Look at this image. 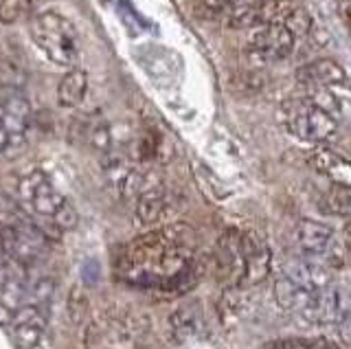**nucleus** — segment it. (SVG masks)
<instances>
[{
  "mask_svg": "<svg viewBox=\"0 0 351 349\" xmlns=\"http://www.w3.org/2000/svg\"><path fill=\"white\" fill-rule=\"evenodd\" d=\"M206 264L195 257V235L186 224H169L138 235L121 248L119 277L132 286L158 292H186L204 275Z\"/></svg>",
  "mask_w": 351,
  "mask_h": 349,
  "instance_id": "obj_1",
  "label": "nucleus"
},
{
  "mask_svg": "<svg viewBox=\"0 0 351 349\" xmlns=\"http://www.w3.org/2000/svg\"><path fill=\"white\" fill-rule=\"evenodd\" d=\"M147 336V314L130 308H108L88 321L84 349H141Z\"/></svg>",
  "mask_w": 351,
  "mask_h": 349,
  "instance_id": "obj_2",
  "label": "nucleus"
},
{
  "mask_svg": "<svg viewBox=\"0 0 351 349\" xmlns=\"http://www.w3.org/2000/svg\"><path fill=\"white\" fill-rule=\"evenodd\" d=\"M31 38L55 67H73L80 58V40L71 20L58 12H44L33 18Z\"/></svg>",
  "mask_w": 351,
  "mask_h": 349,
  "instance_id": "obj_3",
  "label": "nucleus"
},
{
  "mask_svg": "<svg viewBox=\"0 0 351 349\" xmlns=\"http://www.w3.org/2000/svg\"><path fill=\"white\" fill-rule=\"evenodd\" d=\"M281 119L285 130L305 143H321L336 134L338 119L321 110L310 99H292L283 104Z\"/></svg>",
  "mask_w": 351,
  "mask_h": 349,
  "instance_id": "obj_4",
  "label": "nucleus"
},
{
  "mask_svg": "<svg viewBox=\"0 0 351 349\" xmlns=\"http://www.w3.org/2000/svg\"><path fill=\"white\" fill-rule=\"evenodd\" d=\"M0 250L9 257L18 259L20 264L29 266L47 255L49 237L31 217H25L22 222L9 226L0 233Z\"/></svg>",
  "mask_w": 351,
  "mask_h": 349,
  "instance_id": "obj_5",
  "label": "nucleus"
},
{
  "mask_svg": "<svg viewBox=\"0 0 351 349\" xmlns=\"http://www.w3.org/2000/svg\"><path fill=\"white\" fill-rule=\"evenodd\" d=\"M349 310H351V294L343 288L327 283V286L318 288L310 294L301 314L310 323L338 325Z\"/></svg>",
  "mask_w": 351,
  "mask_h": 349,
  "instance_id": "obj_6",
  "label": "nucleus"
},
{
  "mask_svg": "<svg viewBox=\"0 0 351 349\" xmlns=\"http://www.w3.org/2000/svg\"><path fill=\"white\" fill-rule=\"evenodd\" d=\"M294 36L283 25H259L250 34V58L259 64L283 62L294 51Z\"/></svg>",
  "mask_w": 351,
  "mask_h": 349,
  "instance_id": "obj_7",
  "label": "nucleus"
},
{
  "mask_svg": "<svg viewBox=\"0 0 351 349\" xmlns=\"http://www.w3.org/2000/svg\"><path fill=\"white\" fill-rule=\"evenodd\" d=\"M213 268L219 281L226 283V288L230 286H241L244 279V248H241V233L237 228H228L219 235L213 253Z\"/></svg>",
  "mask_w": 351,
  "mask_h": 349,
  "instance_id": "obj_8",
  "label": "nucleus"
},
{
  "mask_svg": "<svg viewBox=\"0 0 351 349\" xmlns=\"http://www.w3.org/2000/svg\"><path fill=\"white\" fill-rule=\"evenodd\" d=\"M20 193L31 204L33 211L42 217H49V220H53L58 211L66 204V198L53 187L47 173L40 169L31 171L29 176L20 180Z\"/></svg>",
  "mask_w": 351,
  "mask_h": 349,
  "instance_id": "obj_9",
  "label": "nucleus"
},
{
  "mask_svg": "<svg viewBox=\"0 0 351 349\" xmlns=\"http://www.w3.org/2000/svg\"><path fill=\"white\" fill-rule=\"evenodd\" d=\"M241 248H244V264H246L241 286L250 288L266 281L272 268V253L263 235H259L257 231H244L241 233Z\"/></svg>",
  "mask_w": 351,
  "mask_h": 349,
  "instance_id": "obj_10",
  "label": "nucleus"
},
{
  "mask_svg": "<svg viewBox=\"0 0 351 349\" xmlns=\"http://www.w3.org/2000/svg\"><path fill=\"white\" fill-rule=\"evenodd\" d=\"M44 327H47V319H44V312L38 305H22L14 312V319L9 323V332H11V341L18 349H33L40 345Z\"/></svg>",
  "mask_w": 351,
  "mask_h": 349,
  "instance_id": "obj_11",
  "label": "nucleus"
},
{
  "mask_svg": "<svg viewBox=\"0 0 351 349\" xmlns=\"http://www.w3.org/2000/svg\"><path fill=\"white\" fill-rule=\"evenodd\" d=\"M33 119L31 104L25 95L9 93L3 99V128L9 134V147L20 145L25 141Z\"/></svg>",
  "mask_w": 351,
  "mask_h": 349,
  "instance_id": "obj_12",
  "label": "nucleus"
},
{
  "mask_svg": "<svg viewBox=\"0 0 351 349\" xmlns=\"http://www.w3.org/2000/svg\"><path fill=\"white\" fill-rule=\"evenodd\" d=\"M169 209H171V200L167 191L160 184H147L136 198L134 217L141 226H154L167 217Z\"/></svg>",
  "mask_w": 351,
  "mask_h": 349,
  "instance_id": "obj_13",
  "label": "nucleus"
},
{
  "mask_svg": "<svg viewBox=\"0 0 351 349\" xmlns=\"http://www.w3.org/2000/svg\"><path fill=\"white\" fill-rule=\"evenodd\" d=\"M296 82L310 88H318V86H343L347 84V73L336 60L321 58L314 62H307L296 71Z\"/></svg>",
  "mask_w": 351,
  "mask_h": 349,
  "instance_id": "obj_14",
  "label": "nucleus"
},
{
  "mask_svg": "<svg viewBox=\"0 0 351 349\" xmlns=\"http://www.w3.org/2000/svg\"><path fill=\"white\" fill-rule=\"evenodd\" d=\"M202 330H204V321L197 303H184L178 310H173L169 316V332L176 343L193 341V338L202 334Z\"/></svg>",
  "mask_w": 351,
  "mask_h": 349,
  "instance_id": "obj_15",
  "label": "nucleus"
},
{
  "mask_svg": "<svg viewBox=\"0 0 351 349\" xmlns=\"http://www.w3.org/2000/svg\"><path fill=\"white\" fill-rule=\"evenodd\" d=\"M296 239H299V246L303 248L305 255L316 257V255H325L334 246V231L332 226H327L323 222L301 220L299 228H296Z\"/></svg>",
  "mask_w": 351,
  "mask_h": 349,
  "instance_id": "obj_16",
  "label": "nucleus"
},
{
  "mask_svg": "<svg viewBox=\"0 0 351 349\" xmlns=\"http://www.w3.org/2000/svg\"><path fill=\"white\" fill-rule=\"evenodd\" d=\"M283 275L292 279L296 286L307 292H314L329 283V272L325 266L316 264L312 259H292L283 266Z\"/></svg>",
  "mask_w": 351,
  "mask_h": 349,
  "instance_id": "obj_17",
  "label": "nucleus"
},
{
  "mask_svg": "<svg viewBox=\"0 0 351 349\" xmlns=\"http://www.w3.org/2000/svg\"><path fill=\"white\" fill-rule=\"evenodd\" d=\"M310 163L318 173H325V176L332 178V182L351 187V163L343 156H338L336 152L327 147H318L312 152Z\"/></svg>",
  "mask_w": 351,
  "mask_h": 349,
  "instance_id": "obj_18",
  "label": "nucleus"
},
{
  "mask_svg": "<svg viewBox=\"0 0 351 349\" xmlns=\"http://www.w3.org/2000/svg\"><path fill=\"white\" fill-rule=\"evenodd\" d=\"M88 91V75L82 69H71L58 86V101L64 108H75L84 101Z\"/></svg>",
  "mask_w": 351,
  "mask_h": 349,
  "instance_id": "obj_19",
  "label": "nucleus"
},
{
  "mask_svg": "<svg viewBox=\"0 0 351 349\" xmlns=\"http://www.w3.org/2000/svg\"><path fill=\"white\" fill-rule=\"evenodd\" d=\"M310 294L312 292L296 286V283L285 275L274 281V288H272V297L277 301L279 308H283V310H303V305L307 303V299H310Z\"/></svg>",
  "mask_w": 351,
  "mask_h": 349,
  "instance_id": "obj_20",
  "label": "nucleus"
},
{
  "mask_svg": "<svg viewBox=\"0 0 351 349\" xmlns=\"http://www.w3.org/2000/svg\"><path fill=\"white\" fill-rule=\"evenodd\" d=\"M268 84V75L263 71H239L230 77V91L241 97H255Z\"/></svg>",
  "mask_w": 351,
  "mask_h": 349,
  "instance_id": "obj_21",
  "label": "nucleus"
},
{
  "mask_svg": "<svg viewBox=\"0 0 351 349\" xmlns=\"http://www.w3.org/2000/svg\"><path fill=\"white\" fill-rule=\"evenodd\" d=\"M294 0H261L257 5V27L259 25H283L294 9Z\"/></svg>",
  "mask_w": 351,
  "mask_h": 349,
  "instance_id": "obj_22",
  "label": "nucleus"
},
{
  "mask_svg": "<svg viewBox=\"0 0 351 349\" xmlns=\"http://www.w3.org/2000/svg\"><path fill=\"white\" fill-rule=\"evenodd\" d=\"M29 80L27 69L22 64L9 56L0 58V86L11 93H20L25 88V84Z\"/></svg>",
  "mask_w": 351,
  "mask_h": 349,
  "instance_id": "obj_23",
  "label": "nucleus"
},
{
  "mask_svg": "<svg viewBox=\"0 0 351 349\" xmlns=\"http://www.w3.org/2000/svg\"><path fill=\"white\" fill-rule=\"evenodd\" d=\"M323 209L338 217H351V187L334 182L323 198Z\"/></svg>",
  "mask_w": 351,
  "mask_h": 349,
  "instance_id": "obj_24",
  "label": "nucleus"
},
{
  "mask_svg": "<svg viewBox=\"0 0 351 349\" xmlns=\"http://www.w3.org/2000/svg\"><path fill=\"white\" fill-rule=\"evenodd\" d=\"M222 16H224V23L230 29H252V27H257V5L233 3Z\"/></svg>",
  "mask_w": 351,
  "mask_h": 349,
  "instance_id": "obj_25",
  "label": "nucleus"
},
{
  "mask_svg": "<svg viewBox=\"0 0 351 349\" xmlns=\"http://www.w3.org/2000/svg\"><path fill=\"white\" fill-rule=\"evenodd\" d=\"M66 310H69V319L71 323L80 325L86 321V316L90 314V297H88V292L84 286H73L71 292H69V299H66Z\"/></svg>",
  "mask_w": 351,
  "mask_h": 349,
  "instance_id": "obj_26",
  "label": "nucleus"
},
{
  "mask_svg": "<svg viewBox=\"0 0 351 349\" xmlns=\"http://www.w3.org/2000/svg\"><path fill=\"white\" fill-rule=\"evenodd\" d=\"M263 349H329L327 338H303V336H292V338H277L263 345Z\"/></svg>",
  "mask_w": 351,
  "mask_h": 349,
  "instance_id": "obj_27",
  "label": "nucleus"
},
{
  "mask_svg": "<svg viewBox=\"0 0 351 349\" xmlns=\"http://www.w3.org/2000/svg\"><path fill=\"white\" fill-rule=\"evenodd\" d=\"M25 217H29V215L25 209H22V204H18L11 195L0 193V233H3L5 228L22 222Z\"/></svg>",
  "mask_w": 351,
  "mask_h": 349,
  "instance_id": "obj_28",
  "label": "nucleus"
},
{
  "mask_svg": "<svg viewBox=\"0 0 351 349\" xmlns=\"http://www.w3.org/2000/svg\"><path fill=\"white\" fill-rule=\"evenodd\" d=\"M88 139H90V145L99 152V154H110L112 152V130L106 119H97V121L88 130Z\"/></svg>",
  "mask_w": 351,
  "mask_h": 349,
  "instance_id": "obj_29",
  "label": "nucleus"
},
{
  "mask_svg": "<svg viewBox=\"0 0 351 349\" xmlns=\"http://www.w3.org/2000/svg\"><path fill=\"white\" fill-rule=\"evenodd\" d=\"M31 9H33L31 0H0V23L16 25L31 14Z\"/></svg>",
  "mask_w": 351,
  "mask_h": 349,
  "instance_id": "obj_30",
  "label": "nucleus"
},
{
  "mask_svg": "<svg viewBox=\"0 0 351 349\" xmlns=\"http://www.w3.org/2000/svg\"><path fill=\"white\" fill-rule=\"evenodd\" d=\"M55 292V281L51 277H42L38 281L29 283V297L33 305H38V308H42V305H47L53 297Z\"/></svg>",
  "mask_w": 351,
  "mask_h": 349,
  "instance_id": "obj_31",
  "label": "nucleus"
},
{
  "mask_svg": "<svg viewBox=\"0 0 351 349\" xmlns=\"http://www.w3.org/2000/svg\"><path fill=\"white\" fill-rule=\"evenodd\" d=\"M283 27L288 29L294 38L296 36H305L307 31H310V27H312V18H310V14H307L303 7H294L292 12H290V16L285 18Z\"/></svg>",
  "mask_w": 351,
  "mask_h": 349,
  "instance_id": "obj_32",
  "label": "nucleus"
},
{
  "mask_svg": "<svg viewBox=\"0 0 351 349\" xmlns=\"http://www.w3.org/2000/svg\"><path fill=\"white\" fill-rule=\"evenodd\" d=\"M310 101L314 104V106H318L321 110H325V112H329L332 117H336L338 119V115H340V104H338V99H336V95L327 88V86H318V88H314V93H312V97H310Z\"/></svg>",
  "mask_w": 351,
  "mask_h": 349,
  "instance_id": "obj_33",
  "label": "nucleus"
},
{
  "mask_svg": "<svg viewBox=\"0 0 351 349\" xmlns=\"http://www.w3.org/2000/svg\"><path fill=\"white\" fill-rule=\"evenodd\" d=\"M77 220H80V217H77L75 206L66 200V204L58 211V215L53 217V224H55V228H60V231H71V228L77 226Z\"/></svg>",
  "mask_w": 351,
  "mask_h": 349,
  "instance_id": "obj_34",
  "label": "nucleus"
},
{
  "mask_svg": "<svg viewBox=\"0 0 351 349\" xmlns=\"http://www.w3.org/2000/svg\"><path fill=\"white\" fill-rule=\"evenodd\" d=\"M233 5V0H202V9L208 16H222Z\"/></svg>",
  "mask_w": 351,
  "mask_h": 349,
  "instance_id": "obj_35",
  "label": "nucleus"
},
{
  "mask_svg": "<svg viewBox=\"0 0 351 349\" xmlns=\"http://www.w3.org/2000/svg\"><path fill=\"white\" fill-rule=\"evenodd\" d=\"M340 327V338H343L345 343H351V310L343 316V321L338 323Z\"/></svg>",
  "mask_w": 351,
  "mask_h": 349,
  "instance_id": "obj_36",
  "label": "nucleus"
},
{
  "mask_svg": "<svg viewBox=\"0 0 351 349\" xmlns=\"http://www.w3.org/2000/svg\"><path fill=\"white\" fill-rule=\"evenodd\" d=\"M9 149V134L5 132V128H0V152Z\"/></svg>",
  "mask_w": 351,
  "mask_h": 349,
  "instance_id": "obj_37",
  "label": "nucleus"
},
{
  "mask_svg": "<svg viewBox=\"0 0 351 349\" xmlns=\"http://www.w3.org/2000/svg\"><path fill=\"white\" fill-rule=\"evenodd\" d=\"M343 250H345V259H347V264L351 266V239H347V244L343 246Z\"/></svg>",
  "mask_w": 351,
  "mask_h": 349,
  "instance_id": "obj_38",
  "label": "nucleus"
},
{
  "mask_svg": "<svg viewBox=\"0 0 351 349\" xmlns=\"http://www.w3.org/2000/svg\"><path fill=\"white\" fill-rule=\"evenodd\" d=\"M233 3H248V5H259L261 0H233Z\"/></svg>",
  "mask_w": 351,
  "mask_h": 349,
  "instance_id": "obj_39",
  "label": "nucleus"
},
{
  "mask_svg": "<svg viewBox=\"0 0 351 349\" xmlns=\"http://www.w3.org/2000/svg\"><path fill=\"white\" fill-rule=\"evenodd\" d=\"M345 235H347V237L351 239V220H349V222L345 224Z\"/></svg>",
  "mask_w": 351,
  "mask_h": 349,
  "instance_id": "obj_40",
  "label": "nucleus"
},
{
  "mask_svg": "<svg viewBox=\"0 0 351 349\" xmlns=\"http://www.w3.org/2000/svg\"><path fill=\"white\" fill-rule=\"evenodd\" d=\"M0 128H3V101H0Z\"/></svg>",
  "mask_w": 351,
  "mask_h": 349,
  "instance_id": "obj_41",
  "label": "nucleus"
},
{
  "mask_svg": "<svg viewBox=\"0 0 351 349\" xmlns=\"http://www.w3.org/2000/svg\"><path fill=\"white\" fill-rule=\"evenodd\" d=\"M349 25H351V20H349Z\"/></svg>",
  "mask_w": 351,
  "mask_h": 349,
  "instance_id": "obj_42",
  "label": "nucleus"
}]
</instances>
